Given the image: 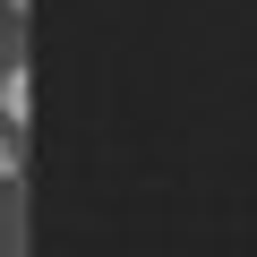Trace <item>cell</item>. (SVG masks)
<instances>
[{
	"label": "cell",
	"instance_id": "6da1fadb",
	"mask_svg": "<svg viewBox=\"0 0 257 257\" xmlns=\"http://www.w3.org/2000/svg\"><path fill=\"white\" fill-rule=\"evenodd\" d=\"M26 111H35V86H26V69H9V77H0V120L26 128Z\"/></svg>",
	"mask_w": 257,
	"mask_h": 257
},
{
	"label": "cell",
	"instance_id": "7a4b0ae2",
	"mask_svg": "<svg viewBox=\"0 0 257 257\" xmlns=\"http://www.w3.org/2000/svg\"><path fill=\"white\" fill-rule=\"evenodd\" d=\"M0 180H18V146L9 138H0Z\"/></svg>",
	"mask_w": 257,
	"mask_h": 257
}]
</instances>
